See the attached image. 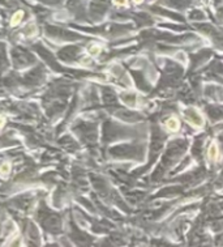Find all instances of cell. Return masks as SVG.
<instances>
[{
  "instance_id": "cell-2",
  "label": "cell",
  "mask_w": 223,
  "mask_h": 247,
  "mask_svg": "<svg viewBox=\"0 0 223 247\" xmlns=\"http://www.w3.org/2000/svg\"><path fill=\"white\" fill-rule=\"evenodd\" d=\"M20 17H22V12H19V13H17V15H16L15 17H13V23H12V25H16L17 23H19V21H17V20H19Z\"/></svg>"
},
{
  "instance_id": "cell-1",
  "label": "cell",
  "mask_w": 223,
  "mask_h": 247,
  "mask_svg": "<svg viewBox=\"0 0 223 247\" xmlns=\"http://www.w3.org/2000/svg\"><path fill=\"white\" fill-rule=\"evenodd\" d=\"M167 127L171 131H176L179 128V122L175 118H170L168 120H167Z\"/></svg>"
}]
</instances>
